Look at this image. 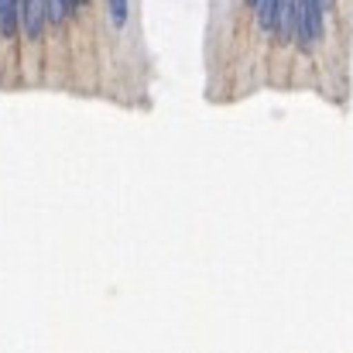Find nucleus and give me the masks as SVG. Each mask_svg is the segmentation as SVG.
<instances>
[{
	"label": "nucleus",
	"mask_w": 353,
	"mask_h": 353,
	"mask_svg": "<svg viewBox=\"0 0 353 353\" xmlns=\"http://www.w3.org/2000/svg\"><path fill=\"white\" fill-rule=\"evenodd\" d=\"M278 14H281V0H257L261 31H274V28H278Z\"/></svg>",
	"instance_id": "20e7f679"
},
{
	"label": "nucleus",
	"mask_w": 353,
	"mask_h": 353,
	"mask_svg": "<svg viewBox=\"0 0 353 353\" xmlns=\"http://www.w3.org/2000/svg\"><path fill=\"white\" fill-rule=\"evenodd\" d=\"M45 3H48V21H52V24H62L65 17H72V14L83 7L79 0H45Z\"/></svg>",
	"instance_id": "39448f33"
},
{
	"label": "nucleus",
	"mask_w": 353,
	"mask_h": 353,
	"mask_svg": "<svg viewBox=\"0 0 353 353\" xmlns=\"http://www.w3.org/2000/svg\"><path fill=\"white\" fill-rule=\"evenodd\" d=\"M21 24V0H0V34L10 38Z\"/></svg>",
	"instance_id": "7ed1b4c3"
},
{
	"label": "nucleus",
	"mask_w": 353,
	"mask_h": 353,
	"mask_svg": "<svg viewBox=\"0 0 353 353\" xmlns=\"http://www.w3.org/2000/svg\"><path fill=\"white\" fill-rule=\"evenodd\" d=\"M48 24V3L45 0H21V28L28 31V38H41Z\"/></svg>",
	"instance_id": "f03ea898"
},
{
	"label": "nucleus",
	"mask_w": 353,
	"mask_h": 353,
	"mask_svg": "<svg viewBox=\"0 0 353 353\" xmlns=\"http://www.w3.org/2000/svg\"><path fill=\"white\" fill-rule=\"evenodd\" d=\"M323 38V7L319 0H295V41L309 52Z\"/></svg>",
	"instance_id": "f257e3e1"
},
{
	"label": "nucleus",
	"mask_w": 353,
	"mask_h": 353,
	"mask_svg": "<svg viewBox=\"0 0 353 353\" xmlns=\"http://www.w3.org/2000/svg\"><path fill=\"white\" fill-rule=\"evenodd\" d=\"M247 3H250V7H257V0H247Z\"/></svg>",
	"instance_id": "6e6552de"
},
{
	"label": "nucleus",
	"mask_w": 353,
	"mask_h": 353,
	"mask_svg": "<svg viewBox=\"0 0 353 353\" xmlns=\"http://www.w3.org/2000/svg\"><path fill=\"white\" fill-rule=\"evenodd\" d=\"M319 7H323V10H330V7H333V0H319Z\"/></svg>",
	"instance_id": "0eeeda50"
},
{
	"label": "nucleus",
	"mask_w": 353,
	"mask_h": 353,
	"mask_svg": "<svg viewBox=\"0 0 353 353\" xmlns=\"http://www.w3.org/2000/svg\"><path fill=\"white\" fill-rule=\"evenodd\" d=\"M79 3H86V0H79Z\"/></svg>",
	"instance_id": "1a4fd4ad"
},
{
	"label": "nucleus",
	"mask_w": 353,
	"mask_h": 353,
	"mask_svg": "<svg viewBox=\"0 0 353 353\" xmlns=\"http://www.w3.org/2000/svg\"><path fill=\"white\" fill-rule=\"evenodd\" d=\"M107 14H110L114 28H123L127 24V0H107Z\"/></svg>",
	"instance_id": "423d86ee"
}]
</instances>
